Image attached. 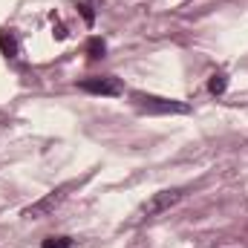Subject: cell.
Here are the masks:
<instances>
[{
	"label": "cell",
	"instance_id": "cell-5",
	"mask_svg": "<svg viewBox=\"0 0 248 248\" xmlns=\"http://www.w3.org/2000/svg\"><path fill=\"white\" fill-rule=\"evenodd\" d=\"M0 52L6 58H17L20 55V44H17V35L15 32H9V29L0 32Z\"/></svg>",
	"mask_w": 248,
	"mask_h": 248
},
{
	"label": "cell",
	"instance_id": "cell-9",
	"mask_svg": "<svg viewBox=\"0 0 248 248\" xmlns=\"http://www.w3.org/2000/svg\"><path fill=\"white\" fill-rule=\"evenodd\" d=\"M78 12L84 15L87 26H93V23H95V12H93V6H90V3H78Z\"/></svg>",
	"mask_w": 248,
	"mask_h": 248
},
{
	"label": "cell",
	"instance_id": "cell-3",
	"mask_svg": "<svg viewBox=\"0 0 248 248\" xmlns=\"http://www.w3.org/2000/svg\"><path fill=\"white\" fill-rule=\"evenodd\" d=\"M69 187L72 185H61V187H55V190H49V193H46L44 199H38L32 208H26L23 217H26V219H44V217H49L63 199H66V190H69Z\"/></svg>",
	"mask_w": 248,
	"mask_h": 248
},
{
	"label": "cell",
	"instance_id": "cell-4",
	"mask_svg": "<svg viewBox=\"0 0 248 248\" xmlns=\"http://www.w3.org/2000/svg\"><path fill=\"white\" fill-rule=\"evenodd\" d=\"M81 90L93 93V95H122L124 93V84L116 78V75H95V78H84L78 84Z\"/></svg>",
	"mask_w": 248,
	"mask_h": 248
},
{
	"label": "cell",
	"instance_id": "cell-1",
	"mask_svg": "<svg viewBox=\"0 0 248 248\" xmlns=\"http://www.w3.org/2000/svg\"><path fill=\"white\" fill-rule=\"evenodd\" d=\"M182 199H185V187H168V190H159V193H153V196L136 211V219H153V217L170 211L173 205H179Z\"/></svg>",
	"mask_w": 248,
	"mask_h": 248
},
{
	"label": "cell",
	"instance_id": "cell-2",
	"mask_svg": "<svg viewBox=\"0 0 248 248\" xmlns=\"http://www.w3.org/2000/svg\"><path fill=\"white\" fill-rule=\"evenodd\" d=\"M133 107H139L141 113H156V116H170V113H190V107L173 98H162V95H144V93H133L130 95Z\"/></svg>",
	"mask_w": 248,
	"mask_h": 248
},
{
	"label": "cell",
	"instance_id": "cell-7",
	"mask_svg": "<svg viewBox=\"0 0 248 248\" xmlns=\"http://www.w3.org/2000/svg\"><path fill=\"white\" fill-rule=\"evenodd\" d=\"M104 52H107V44L101 41V38H90L87 41V55L95 61V58H104Z\"/></svg>",
	"mask_w": 248,
	"mask_h": 248
},
{
	"label": "cell",
	"instance_id": "cell-6",
	"mask_svg": "<svg viewBox=\"0 0 248 248\" xmlns=\"http://www.w3.org/2000/svg\"><path fill=\"white\" fill-rule=\"evenodd\" d=\"M208 90H211L214 95H222V93L228 90V75H225V72H214V75L208 78Z\"/></svg>",
	"mask_w": 248,
	"mask_h": 248
},
{
	"label": "cell",
	"instance_id": "cell-8",
	"mask_svg": "<svg viewBox=\"0 0 248 248\" xmlns=\"http://www.w3.org/2000/svg\"><path fill=\"white\" fill-rule=\"evenodd\" d=\"M41 248H72V240L69 237H46Z\"/></svg>",
	"mask_w": 248,
	"mask_h": 248
},
{
	"label": "cell",
	"instance_id": "cell-10",
	"mask_svg": "<svg viewBox=\"0 0 248 248\" xmlns=\"http://www.w3.org/2000/svg\"><path fill=\"white\" fill-rule=\"evenodd\" d=\"M52 29H55V32H52V35H55V38H58V41H63V38H66V29H63L61 23H58V17H52Z\"/></svg>",
	"mask_w": 248,
	"mask_h": 248
}]
</instances>
